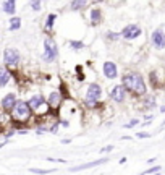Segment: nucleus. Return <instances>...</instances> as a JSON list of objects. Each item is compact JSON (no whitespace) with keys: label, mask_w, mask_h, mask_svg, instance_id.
Here are the masks:
<instances>
[{"label":"nucleus","mask_w":165,"mask_h":175,"mask_svg":"<svg viewBox=\"0 0 165 175\" xmlns=\"http://www.w3.org/2000/svg\"><path fill=\"white\" fill-rule=\"evenodd\" d=\"M123 86L126 91L138 94V96L146 92V83L142 79V76L138 75V73H126L123 76Z\"/></svg>","instance_id":"nucleus-1"},{"label":"nucleus","mask_w":165,"mask_h":175,"mask_svg":"<svg viewBox=\"0 0 165 175\" xmlns=\"http://www.w3.org/2000/svg\"><path fill=\"white\" fill-rule=\"evenodd\" d=\"M10 114H13L11 117H13V120H15V123H24L31 119L33 110H31V107L28 102L16 101V104H15V107H13V110Z\"/></svg>","instance_id":"nucleus-2"},{"label":"nucleus","mask_w":165,"mask_h":175,"mask_svg":"<svg viewBox=\"0 0 165 175\" xmlns=\"http://www.w3.org/2000/svg\"><path fill=\"white\" fill-rule=\"evenodd\" d=\"M44 47H46V52H44V60L46 62H54L57 55H59V47H57V42L52 38H47L44 41Z\"/></svg>","instance_id":"nucleus-3"},{"label":"nucleus","mask_w":165,"mask_h":175,"mask_svg":"<svg viewBox=\"0 0 165 175\" xmlns=\"http://www.w3.org/2000/svg\"><path fill=\"white\" fill-rule=\"evenodd\" d=\"M3 63L10 68H15L16 65L20 63V52L16 49H11V47H7L3 50Z\"/></svg>","instance_id":"nucleus-4"},{"label":"nucleus","mask_w":165,"mask_h":175,"mask_svg":"<svg viewBox=\"0 0 165 175\" xmlns=\"http://www.w3.org/2000/svg\"><path fill=\"white\" fill-rule=\"evenodd\" d=\"M141 28L138 26V25H128L125 29H123V31H121L120 33V36H123V38L125 39H136V38H139V36H141Z\"/></svg>","instance_id":"nucleus-5"},{"label":"nucleus","mask_w":165,"mask_h":175,"mask_svg":"<svg viewBox=\"0 0 165 175\" xmlns=\"http://www.w3.org/2000/svg\"><path fill=\"white\" fill-rule=\"evenodd\" d=\"M102 96V89L97 83H91L86 89V101H99Z\"/></svg>","instance_id":"nucleus-6"},{"label":"nucleus","mask_w":165,"mask_h":175,"mask_svg":"<svg viewBox=\"0 0 165 175\" xmlns=\"http://www.w3.org/2000/svg\"><path fill=\"white\" fill-rule=\"evenodd\" d=\"M125 96H126V89L123 84H118V86H113L112 91H110V97L118 102V104H121V102L125 101Z\"/></svg>","instance_id":"nucleus-7"},{"label":"nucleus","mask_w":165,"mask_h":175,"mask_svg":"<svg viewBox=\"0 0 165 175\" xmlns=\"http://www.w3.org/2000/svg\"><path fill=\"white\" fill-rule=\"evenodd\" d=\"M47 105H49L50 110H59L60 105H62V94L57 92V91L50 92V96L47 99Z\"/></svg>","instance_id":"nucleus-8"},{"label":"nucleus","mask_w":165,"mask_h":175,"mask_svg":"<svg viewBox=\"0 0 165 175\" xmlns=\"http://www.w3.org/2000/svg\"><path fill=\"white\" fill-rule=\"evenodd\" d=\"M107 157H102V159H97V160H92V162H88V164H83V165H78V167H71L70 172H81V170H88V169H92V167H97V165H102L107 162Z\"/></svg>","instance_id":"nucleus-9"},{"label":"nucleus","mask_w":165,"mask_h":175,"mask_svg":"<svg viewBox=\"0 0 165 175\" xmlns=\"http://www.w3.org/2000/svg\"><path fill=\"white\" fill-rule=\"evenodd\" d=\"M102 71H104V76L109 78V79H115L118 76V70H117V65L113 62H105L104 67H102Z\"/></svg>","instance_id":"nucleus-10"},{"label":"nucleus","mask_w":165,"mask_h":175,"mask_svg":"<svg viewBox=\"0 0 165 175\" xmlns=\"http://www.w3.org/2000/svg\"><path fill=\"white\" fill-rule=\"evenodd\" d=\"M152 44L157 49H165V33L163 29H155L152 33Z\"/></svg>","instance_id":"nucleus-11"},{"label":"nucleus","mask_w":165,"mask_h":175,"mask_svg":"<svg viewBox=\"0 0 165 175\" xmlns=\"http://www.w3.org/2000/svg\"><path fill=\"white\" fill-rule=\"evenodd\" d=\"M15 104H16V96H15V94H11V92L7 94V96L2 99V109H3L7 114H10L13 110Z\"/></svg>","instance_id":"nucleus-12"},{"label":"nucleus","mask_w":165,"mask_h":175,"mask_svg":"<svg viewBox=\"0 0 165 175\" xmlns=\"http://www.w3.org/2000/svg\"><path fill=\"white\" fill-rule=\"evenodd\" d=\"M28 104H29V107H31V110H34V112H37L39 109L42 107V105H46L47 102L44 101V97L41 96V94H37V96H33L29 101H28Z\"/></svg>","instance_id":"nucleus-13"},{"label":"nucleus","mask_w":165,"mask_h":175,"mask_svg":"<svg viewBox=\"0 0 165 175\" xmlns=\"http://www.w3.org/2000/svg\"><path fill=\"white\" fill-rule=\"evenodd\" d=\"M89 16H91V25L92 26H97L100 23V20H102V11L97 10V8H94V10H91Z\"/></svg>","instance_id":"nucleus-14"},{"label":"nucleus","mask_w":165,"mask_h":175,"mask_svg":"<svg viewBox=\"0 0 165 175\" xmlns=\"http://www.w3.org/2000/svg\"><path fill=\"white\" fill-rule=\"evenodd\" d=\"M8 81H10V71L5 70L3 67H0V88H3Z\"/></svg>","instance_id":"nucleus-15"},{"label":"nucleus","mask_w":165,"mask_h":175,"mask_svg":"<svg viewBox=\"0 0 165 175\" xmlns=\"http://www.w3.org/2000/svg\"><path fill=\"white\" fill-rule=\"evenodd\" d=\"M3 11L8 13V15H13L16 11V7H15V0H5L3 2Z\"/></svg>","instance_id":"nucleus-16"},{"label":"nucleus","mask_w":165,"mask_h":175,"mask_svg":"<svg viewBox=\"0 0 165 175\" xmlns=\"http://www.w3.org/2000/svg\"><path fill=\"white\" fill-rule=\"evenodd\" d=\"M10 31H16V29H20L21 28V18H18V16H13L11 20H10Z\"/></svg>","instance_id":"nucleus-17"},{"label":"nucleus","mask_w":165,"mask_h":175,"mask_svg":"<svg viewBox=\"0 0 165 175\" xmlns=\"http://www.w3.org/2000/svg\"><path fill=\"white\" fill-rule=\"evenodd\" d=\"M86 5H88V0H73L71 2V10H81Z\"/></svg>","instance_id":"nucleus-18"},{"label":"nucleus","mask_w":165,"mask_h":175,"mask_svg":"<svg viewBox=\"0 0 165 175\" xmlns=\"http://www.w3.org/2000/svg\"><path fill=\"white\" fill-rule=\"evenodd\" d=\"M55 18H57L55 13H50L49 16H47V20H46V29H47V31H50V29L54 28V21H55Z\"/></svg>","instance_id":"nucleus-19"},{"label":"nucleus","mask_w":165,"mask_h":175,"mask_svg":"<svg viewBox=\"0 0 165 175\" xmlns=\"http://www.w3.org/2000/svg\"><path fill=\"white\" fill-rule=\"evenodd\" d=\"M29 172L31 173H54V172H57V169H47V170H44V169H34V167H31L29 169Z\"/></svg>","instance_id":"nucleus-20"},{"label":"nucleus","mask_w":165,"mask_h":175,"mask_svg":"<svg viewBox=\"0 0 165 175\" xmlns=\"http://www.w3.org/2000/svg\"><path fill=\"white\" fill-rule=\"evenodd\" d=\"M70 46H71V49L80 50V49H83V47H84V44H83L81 41H71V42H70Z\"/></svg>","instance_id":"nucleus-21"},{"label":"nucleus","mask_w":165,"mask_h":175,"mask_svg":"<svg viewBox=\"0 0 165 175\" xmlns=\"http://www.w3.org/2000/svg\"><path fill=\"white\" fill-rule=\"evenodd\" d=\"M160 170H162V167H160V165H154V167H150V169L144 170L142 173H144V175H147V173H157V172H160Z\"/></svg>","instance_id":"nucleus-22"},{"label":"nucleus","mask_w":165,"mask_h":175,"mask_svg":"<svg viewBox=\"0 0 165 175\" xmlns=\"http://www.w3.org/2000/svg\"><path fill=\"white\" fill-rule=\"evenodd\" d=\"M31 8L34 11H39L41 10V0H31Z\"/></svg>","instance_id":"nucleus-23"},{"label":"nucleus","mask_w":165,"mask_h":175,"mask_svg":"<svg viewBox=\"0 0 165 175\" xmlns=\"http://www.w3.org/2000/svg\"><path fill=\"white\" fill-rule=\"evenodd\" d=\"M107 38H109L110 41H117L120 38V33H107Z\"/></svg>","instance_id":"nucleus-24"},{"label":"nucleus","mask_w":165,"mask_h":175,"mask_svg":"<svg viewBox=\"0 0 165 175\" xmlns=\"http://www.w3.org/2000/svg\"><path fill=\"white\" fill-rule=\"evenodd\" d=\"M138 123H139L138 119H133L130 123H128V125H125V128H131V127H134V125H138Z\"/></svg>","instance_id":"nucleus-25"},{"label":"nucleus","mask_w":165,"mask_h":175,"mask_svg":"<svg viewBox=\"0 0 165 175\" xmlns=\"http://www.w3.org/2000/svg\"><path fill=\"white\" fill-rule=\"evenodd\" d=\"M146 105H147V107H154V105H155L154 97H147V99H146Z\"/></svg>","instance_id":"nucleus-26"},{"label":"nucleus","mask_w":165,"mask_h":175,"mask_svg":"<svg viewBox=\"0 0 165 175\" xmlns=\"http://www.w3.org/2000/svg\"><path fill=\"white\" fill-rule=\"evenodd\" d=\"M136 136H138V138H149L150 133H146V131H139V133L136 135Z\"/></svg>","instance_id":"nucleus-27"},{"label":"nucleus","mask_w":165,"mask_h":175,"mask_svg":"<svg viewBox=\"0 0 165 175\" xmlns=\"http://www.w3.org/2000/svg\"><path fill=\"white\" fill-rule=\"evenodd\" d=\"M113 149V146H105V148H102V152H110Z\"/></svg>","instance_id":"nucleus-28"},{"label":"nucleus","mask_w":165,"mask_h":175,"mask_svg":"<svg viewBox=\"0 0 165 175\" xmlns=\"http://www.w3.org/2000/svg\"><path fill=\"white\" fill-rule=\"evenodd\" d=\"M13 135H15V131H13V130H10V131H7V138H10V136H13Z\"/></svg>","instance_id":"nucleus-29"},{"label":"nucleus","mask_w":165,"mask_h":175,"mask_svg":"<svg viewBox=\"0 0 165 175\" xmlns=\"http://www.w3.org/2000/svg\"><path fill=\"white\" fill-rule=\"evenodd\" d=\"M7 143H8V141H3V143H2V144H0V148H3V146H5V144H7Z\"/></svg>","instance_id":"nucleus-30"},{"label":"nucleus","mask_w":165,"mask_h":175,"mask_svg":"<svg viewBox=\"0 0 165 175\" xmlns=\"http://www.w3.org/2000/svg\"><path fill=\"white\" fill-rule=\"evenodd\" d=\"M160 112H165V105H162V107H160Z\"/></svg>","instance_id":"nucleus-31"},{"label":"nucleus","mask_w":165,"mask_h":175,"mask_svg":"<svg viewBox=\"0 0 165 175\" xmlns=\"http://www.w3.org/2000/svg\"><path fill=\"white\" fill-rule=\"evenodd\" d=\"M96 2H100V0H96Z\"/></svg>","instance_id":"nucleus-32"},{"label":"nucleus","mask_w":165,"mask_h":175,"mask_svg":"<svg viewBox=\"0 0 165 175\" xmlns=\"http://www.w3.org/2000/svg\"><path fill=\"white\" fill-rule=\"evenodd\" d=\"M15 2H16V0H15Z\"/></svg>","instance_id":"nucleus-33"}]
</instances>
